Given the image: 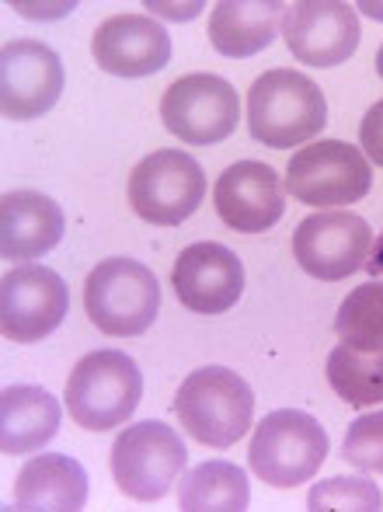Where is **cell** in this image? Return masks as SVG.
<instances>
[{
	"instance_id": "1",
	"label": "cell",
	"mask_w": 383,
	"mask_h": 512,
	"mask_svg": "<svg viewBox=\"0 0 383 512\" xmlns=\"http://www.w3.org/2000/svg\"><path fill=\"white\" fill-rule=\"evenodd\" d=\"M175 415L195 443L209 450H227L251 429L255 394L241 373L227 366H202L178 387Z\"/></svg>"
},
{
	"instance_id": "2",
	"label": "cell",
	"mask_w": 383,
	"mask_h": 512,
	"mask_svg": "<svg viewBox=\"0 0 383 512\" xmlns=\"http://www.w3.org/2000/svg\"><path fill=\"white\" fill-rule=\"evenodd\" d=\"M328 122L324 91L300 70H269L248 91V133L262 147L289 150L317 136Z\"/></svg>"
},
{
	"instance_id": "3",
	"label": "cell",
	"mask_w": 383,
	"mask_h": 512,
	"mask_svg": "<svg viewBox=\"0 0 383 512\" xmlns=\"http://www.w3.org/2000/svg\"><path fill=\"white\" fill-rule=\"evenodd\" d=\"M84 310L108 338H136L161 314V283L136 258H105L84 279Z\"/></svg>"
},
{
	"instance_id": "4",
	"label": "cell",
	"mask_w": 383,
	"mask_h": 512,
	"mask_svg": "<svg viewBox=\"0 0 383 512\" xmlns=\"http://www.w3.org/2000/svg\"><path fill=\"white\" fill-rule=\"evenodd\" d=\"M328 457V429L300 408H279L258 422L248 464L269 488H296L321 471Z\"/></svg>"
},
{
	"instance_id": "5",
	"label": "cell",
	"mask_w": 383,
	"mask_h": 512,
	"mask_svg": "<svg viewBox=\"0 0 383 512\" xmlns=\"http://www.w3.org/2000/svg\"><path fill=\"white\" fill-rule=\"evenodd\" d=\"M67 408L88 432H108L129 422L143 398V373L133 356L119 349L88 352L67 380Z\"/></svg>"
},
{
	"instance_id": "6",
	"label": "cell",
	"mask_w": 383,
	"mask_h": 512,
	"mask_svg": "<svg viewBox=\"0 0 383 512\" xmlns=\"http://www.w3.org/2000/svg\"><path fill=\"white\" fill-rule=\"evenodd\" d=\"M189 453L171 425L147 418L119 432L112 443V478L133 502H157L182 478Z\"/></svg>"
},
{
	"instance_id": "7",
	"label": "cell",
	"mask_w": 383,
	"mask_h": 512,
	"mask_svg": "<svg viewBox=\"0 0 383 512\" xmlns=\"http://www.w3.org/2000/svg\"><path fill=\"white\" fill-rule=\"evenodd\" d=\"M373 168L359 147L345 140H317L286 164V192L307 206H349L370 192Z\"/></svg>"
},
{
	"instance_id": "8",
	"label": "cell",
	"mask_w": 383,
	"mask_h": 512,
	"mask_svg": "<svg viewBox=\"0 0 383 512\" xmlns=\"http://www.w3.org/2000/svg\"><path fill=\"white\" fill-rule=\"evenodd\" d=\"M206 196L202 164L185 150H154L129 175V203L154 227H178Z\"/></svg>"
},
{
	"instance_id": "9",
	"label": "cell",
	"mask_w": 383,
	"mask_h": 512,
	"mask_svg": "<svg viewBox=\"0 0 383 512\" xmlns=\"http://www.w3.org/2000/svg\"><path fill=\"white\" fill-rule=\"evenodd\" d=\"M373 248V230L359 213L324 209L293 230V255L307 276L321 283H342L366 265Z\"/></svg>"
},
{
	"instance_id": "10",
	"label": "cell",
	"mask_w": 383,
	"mask_h": 512,
	"mask_svg": "<svg viewBox=\"0 0 383 512\" xmlns=\"http://www.w3.org/2000/svg\"><path fill=\"white\" fill-rule=\"evenodd\" d=\"M164 129L189 147H213L227 140L241 119V95L216 74L178 77L161 98Z\"/></svg>"
},
{
	"instance_id": "11",
	"label": "cell",
	"mask_w": 383,
	"mask_h": 512,
	"mask_svg": "<svg viewBox=\"0 0 383 512\" xmlns=\"http://www.w3.org/2000/svg\"><path fill=\"white\" fill-rule=\"evenodd\" d=\"M67 310V283L46 265H18L0 279V328L11 342H42L60 328Z\"/></svg>"
},
{
	"instance_id": "12",
	"label": "cell",
	"mask_w": 383,
	"mask_h": 512,
	"mask_svg": "<svg viewBox=\"0 0 383 512\" xmlns=\"http://www.w3.org/2000/svg\"><path fill=\"white\" fill-rule=\"evenodd\" d=\"M60 53L39 39H14L0 53V108L11 122L46 115L63 95Z\"/></svg>"
},
{
	"instance_id": "13",
	"label": "cell",
	"mask_w": 383,
	"mask_h": 512,
	"mask_svg": "<svg viewBox=\"0 0 383 512\" xmlns=\"http://www.w3.org/2000/svg\"><path fill=\"white\" fill-rule=\"evenodd\" d=\"M359 14L345 0H300L286 7L283 39L307 67H338L359 49Z\"/></svg>"
},
{
	"instance_id": "14",
	"label": "cell",
	"mask_w": 383,
	"mask_h": 512,
	"mask_svg": "<svg viewBox=\"0 0 383 512\" xmlns=\"http://www.w3.org/2000/svg\"><path fill=\"white\" fill-rule=\"evenodd\" d=\"M178 300L192 314H227L244 293V262L216 241H199L178 255L175 272H171Z\"/></svg>"
},
{
	"instance_id": "15",
	"label": "cell",
	"mask_w": 383,
	"mask_h": 512,
	"mask_svg": "<svg viewBox=\"0 0 383 512\" xmlns=\"http://www.w3.org/2000/svg\"><path fill=\"white\" fill-rule=\"evenodd\" d=\"M216 216L237 234H265L286 213L279 175L262 161H237L216 178Z\"/></svg>"
},
{
	"instance_id": "16",
	"label": "cell",
	"mask_w": 383,
	"mask_h": 512,
	"mask_svg": "<svg viewBox=\"0 0 383 512\" xmlns=\"http://www.w3.org/2000/svg\"><path fill=\"white\" fill-rule=\"evenodd\" d=\"M95 63L115 77H150L171 63V35L147 14H112L91 39Z\"/></svg>"
},
{
	"instance_id": "17",
	"label": "cell",
	"mask_w": 383,
	"mask_h": 512,
	"mask_svg": "<svg viewBox=\"0 0 383 512\" xmlns=\"http://www.w3.org/2000/svg\"><path fill=\"white\" fill-rule=\"evenodd\" d=\"M67 216L60 203L32 189L7 192L0 199V255L7 262H32L63 241Z\"/></svg>"
},
{
	"instance_id": "18",
	"label": "cell",
	"mask_w": 383,
	"mask_h": 512,
	"mask_svg": "<svg viewBox=\"0 0 383 512\" xmlns=\"http://www.w3.org/2000/svg\"><path fill=\"white\" fill-rule=\"evenodd\" d=\"M60 432V401L39 384H11L0 394V450L28 457L46 450Z\"/></svg>"
},
{
	"instance_id": "19",
	"label": "cell",
	"mask_w": 383,
	"mask_h": 512,
	"mask_svg": "<svg viewBox=\"0 0 383 512\" xmlns=\"http://www.w3.org/2000/svg\"><path fill=\"white\" fill-rule=\"evenodd\" d=\"M286 7L283 0H223L209 14V42L227 60H248L272 46Z\"/></svg>"
},
{
	"instance_id": "20",
	"label": "cell",
	"mask_w": 383,
	"mask_h": 512,
	"mask_svg": "<svg viewBox=\"0 0 383 512\" xmlns=\"http://www.w3.org/2000/svg\"><path fill=\"white\" fill-rule=\"evenodd\" d=\"M14 506L28 512H74L88 506V471L67 453H35L14 478Z\"/></svg>"
},
{
	"instance_id": "21",
	"label": "cell",
	"mask_w": 383,
	"mask_h": 512,
	"mask_svg": "<svg viewBox=\"0 0 383 512\" xmlns=\"http://www.w3.org/2000/svg\"><path fill=\"white\" fill-rule=\"evenodd\" d=\"M248 502V474L230 460H206L178 478V506L189 512H244Z\"/></svg>"
},
{
	"instance_id": "22",
	"label": "cell",
	"mask_w": 383,
	"mask_h": 512,
	"mask_svg": "<svg viewBox=\"0 0 383 512\" xmlns=\"http://www.w3.org/2000/svg\"><path fill=\"white\" fill-rule=\"evenodd\" d=\"M328 384L352 408H370L383 401V352L352 349L338 342L328 356Z\"/></svg>"
},
{
	"instance_id": "23",
	"label": "cell",
	"mask_w": 383,
	"mask_h": 512,
	"mask_svg": "<svg viewBox=\"0 0 383 512\" xmlns=\"http://www.w3.org/2000/svg\"><path fill=\"white\" fill-rule=\"evenodd\" d=\"M335 331L352 349L383 352V283L380 279H370V283L356 286V290L342 300L338 317H335Z\"/></svg>"
},
{
	"instance_id": "24",
	"label": "cell",
	"mask_w": 383,
	"mask_h": 512,
	"mask_svg": "<svg viewBox=\"0 0 383 512\" xmlns=\"http://www.w3.org/2000/svg\"><path fill=\"white\" fill-rule=\"evenodd\" d=\"M307 509L314 512H328V509H363V512H377L383 509V492L377 488V481H370L366 474H338V478L317 481L307 495Z\"/></svg>"
},
{
	"instance_id": "25",
	"label": "cell",
	"mask_w": 383,
	"mask_h": 512,
	"mask_svg": "<svg viewBox=\"0 0 383 512\" xmlns=\"http://www.w3.org/2000/svg\"><path fill=\"white\" fill-rule=\"evenodd\" d=\"M342 457L359 471L383 474V411L363 415L349 425L342 439Z\"/></svg>"
},
{
	"instance_id": "26",
	"label": "cell",
	"mask_w": 383,
	"mask_h": 512,
	"mask_svg": "<svg viewBox=\"0 0 383 512\" xmlns=\"http://www.w3.org/2000/svg\"><path fill=\"white\" fill-rule=\"evenodd\" d=\"M359 147L373 164L383 168V102H377L359 122Z\"/></svg>"
},
{
	"instance_id": "27",
	"label": "cell",
	"mask_w": 383,
	"mask_h": 512,
	"mask_svg": "<svg viewBox=\"0 0 383 512\" xmlns=\"http://www.w3.org/2000/svg\"><path fill=\"white\" fill-rule=\"evenodd\" d=\"M147 7L157 14V18H178V21H189V18H195V14H199L206 4H199V0H195V4H157V0H147Z\"/></svg>"
},
{
	"instance_id": "28",
	"label": "cell",
	"mask_w": 383,
	"mask_h": 512,
	"mask_svg": "<svg viewBox=\"0 0 383 512\" xmlns=\"http://www.w3.org/2000/svg\"><path fill=\"white\" fill-rule=\"evenodd\" d=\"M370 276H383V230H380V237L373 241V248H370V258H366V265H363Z\"/></svg>"
},
{
	"instance_id": "29",
	"label": "cell",
	"mask_w": 383,
	"mask_h": 512,
	"mask_svg": "<svg viewBox=\"0 0 383 512\" xmlns=\"http://www.w3.org/2000/svg\"><path fill=\"white\" fill-rule=\"evenodd\" d=\"M359 11L363 14H370V18H377V21H383V4H373V0H359Z\"/></svg>"
},
{
	"instance_id": "30",
	"label": "cell",
	"mask_w": 383,
	"mask_h": 512,
	"mask_svg": "<svg viewBox=\"0 0 383 512\" xmlns=\"http://www.w3.org/2000/svg\"><path fill=\"white\" fill-rule=\"evenodd\" d=\"M377 74L383 77V46H380V53H377Z\"/></svg>"
}]
</instances>
